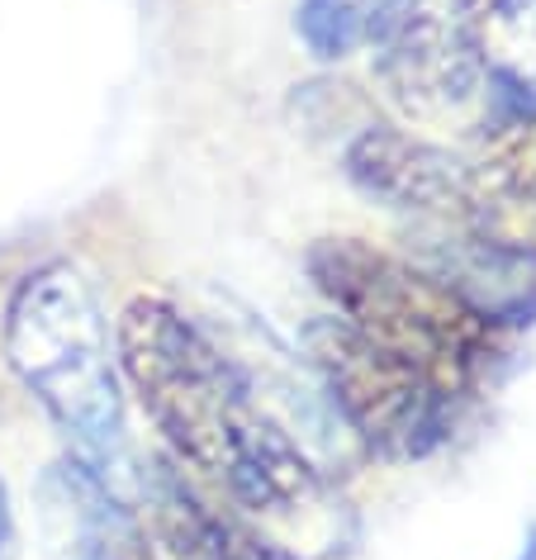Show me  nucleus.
Listing matches in <instances>:
<instances>
[{
	"instance_id": "0eeeda50",
	"label": "nucleus",
	"mask_w": 536,
	"mask_h": 560,
	"mask_svg": "<svg viewBox=\"0 0 536 560\" xmlns=\"http://www.w3.org/2000/svg\"><path fill=\"white\" fill-rule=\"evenodd\" d=\"M152 560H300L247 513L223 509L186 470H162L148 485V503L138 513Z\"/></svg>"
},
{
	"instance_id": "f8f14e48",
	"label": "nucleus",
	"mask_w": 536,
	"mask_h": 560,
	"mask_svg": "<svg viewBox=\"0 0 536 560\" xmlns=\"http://www.w3.org/2000/svg\"><path fill=\"white\" fill-rule=\"evenodd\" d=\"M517 560H536V527H532V537H527V546H522Z\"/></svg>"
},
{
	"instance_id": "423d86ee",
	"label": "nucleus",
	"mask_w": 536,
	"mask_h": 560,
	"mask_svg": "<svg viewBox=\"0 0 536 560\" xmlns=\"http://www.w3.org/2000/svg\"><path fill=\"white\" fill-rule=\"evenodd\" d=\"M342 172L361 195L418 219L465 229L475 209V166L404 124H365L342 148Z\"/></svg>"
},
{
	"instance_id": "f03ea898",
	"label": "nucleus",
	"mask_w": 536,
	"mask_h": 560,
	"mask_svg": "<svg viewBox=\"0 0 536 560\" xmlns=\"http://www.w3.org/2000/svg\"><path fill=\"white\" fill-rule=\"evenodd\" d=\"M304 271L337 324L418 366L456 404L503 357V318L489 304L371 237H318Z\"/></svg>"
},
{
	"instance_id": "9d476101",
	"label": "nucleus",
	"mask_w": 536,
	"mask_h": 560,
	"mask_svg": "<svg viewBox=\"0 0 536 560\" xmlns=\"http://www.w3.org/2000/svg\"><path fill=\"white\" fill-rule=\"evenodd\" d=\"M532 0H451V10H456V20L470 30L475 38L485 30H503V24L522 20V10H527Z\"/></svg>"
},
{
	"instance_id": "1a4fd4ad",
	"label": "nucleus",
	"mask_w": 536,
	"mask_h": 560,
	"mask_svg": "<svg viewBox=\"0 0 536 560\" xmlns=\"http://www.w3.org/2000/svg\"><path fill=\"white\" fill-rule=\"evenodd\" d=\"M493 180H503L508 190L527 195V200H536V115L508 124L503 143L493 148V158L479 162Z\"/></svg>"
},
{
	"instance_id": "9b49d317",
	"label": "nucleus",
	"mask_w": 536,
	"mask_h": 560,
	"mask_svg": "<svg viewBox=\"0 0 536 560\" xmlns=\"http://www.w3.org/2000/svg\"><path fill=\"white\" fill-rule=\"evenodd\" d=\"M10 551V499H5V480H0V560Z\"/></svg>"
},
{
	"instance_id": "6e6552de",
	"label": "nucleus",
	"mask_w": 536,
	"mask_h": 560,
	"mask_svg": "<svg viewBox=\"0 0 536 560\" xmlns=\"http://www.w3.org/2000/svg\"><path fill=\"white\" fill-rule=\"evenodd\" d=\"M375 0H300L294 5V38L323 67L347 62L365 48V24H371Z\"/></svg>"
},
{
	"instance_id": "20e7f679",
	"label": "nucleus",
	"mask_w": 536,
	"mask_h": 560,
	"mask_svg": "<svg viewBox=\"0 0 536 560\" xmlns=\"http://www.w3.org/2000/svg\"><path fill=\"white\" fill-rule=\"evenodd\" d=\"M304 357L314 361L351 438L365 442L375 456L422 460L451 438L456 399L436 389L418 366L337 324L333 314H318L304 328Z\"/></svg>"
},
{
	"instance_id": "39448f33",
	"label": "nucleus",
	"mask_w": 536,
	"mask_h": 560,
	"mask_svg": "<svg viewBox=\"0 0 536 560\" xmlns=\"http://www.w3.org/2000/svg\"><path fill=\"white\" fill-rule=\"evenodd\" d=\"M365 48L385 101L413 124H442L479 101V38L451 0H375Z\"/></svg>"
},
{
	"instance_id": "f257e3e1",
	"label": "nucleus",
	"mask_w": 536,
	"mask_h": 560,
	"mask_svg": "<svg viewBox=\"0 0 536 560\" xmlns=\"http://www.w3.org/2000/svg\"><path fill=\"white\" fill-rule=\"evenodd\" d=\"M115 366L176 470L219 489L252 523L300 517L323 494L304 446L266 413L229 352L180 310L143 290L115 318Z\"/></svg>"
},
{
	"instance_id": "7ed1b4c3",
	"label": "nucleus",
	"mask_w": 536,
	"mask_h": 560,
	"mask_svg": "<svg viewBox=\"0 0 536 560\" xmlns=\"http://www.w3.org/2000/svg\"><path fill=\"white\" fill-rule=\"evenodd\" d=\"M0 352L77 460L109 480L129 460V418L115 366V328L86 271L72 261L30 266L0 314Z\"/></svg>"
}]
</instances>
